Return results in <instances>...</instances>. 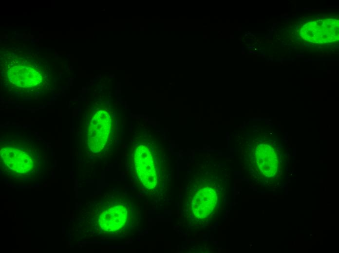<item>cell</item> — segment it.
<instances>
[{"instance_id": "7a4b0ae2", "label": "cell", "mask_w": 339, "mask_h": 253, "mask_svg": "<svg viewBox=\"0 0 339 253\" xmlns=\"http://www.w3.org/2000/svg\"><path fill=\"white\" fill-rule=\"evenodd\" d=\"M217 202V196L213 189L205 187L198 189L192 200L194 216L200 219L207 217L216 207Z\"/></svg>"}, {"instance_id": "3957f363", "label": "cell", "mask_w": 339, "mask_h": 253, "mask_svg": "<svg viewBox=\"0 0 339 253\" xmlns=\"http://www.w3.org/2000/svg\"><path fill=\"white\" fill-rule=\"evenodd\" d=\"M1 155L5 163L14 172L24 173L32 169L33 161L26 151L15 147L4 148L1 150Z\"/></svg>"}, {"instance_id": "8992f818", "label": "cell", "mask_w": 339, "mask_h": 253, "mask_svg": "<svg viewBox=\"0 0 339 253\" xmlns=\"http://www.w3.org/2000/svg\"><path fill=\"white\" fill-rule=\"evenodd\" d=\"M145 152V154L142 152L139 155L140 162L136 165L137 170L144 185L150 189L153 188L156 183V173L151 154L147 149Z\"/></svg>"}, {"instance_id": "277c9868", "label": "cell", "mask_w": 339, "mask_h": 253, "mask_svg": "<svg viewBox=\"0 0 339 253\" xmlns=\"http://www.w3.org/2000/svg\"><path fill=\"white\" fill-rule=\"evenodd\" d=\"M8 77L12 83L22 88L37 86L42 80L40 74L35 69L21 65L9 69Z\"/></svg>"}, {"instance_id": "5b68a950", "label": "cell", "mask_w": 339, "mask_h": 253, "mask_svg": "<svg viewBox=\"0 0 339 253\" xmlns=\"http://www.w3.org/2000/svg\"><path fill=\"white\" fill-rule=\"evenodd\" d=\"M127 211L123 206L117 205L104 212L99 219L101 228L106 231H115L125 224Z\"/></svg>"}, {"instance_id": "6da1fadb", "label": "cell", "mask_w": 339, "mask_h": 253, "mask_svg": "<svg viewBox=\"0 0 339 253\" xmlns=\"http://www.w3.org/2000/svg\"><path fill=\"white\" fill-rule=\"evenodd\" d=\"M109 115L104 111H98L93 118L90 127L89 143L94 152L100 151L105 145L109 131Z\"/></svg>"}]
</instances>
